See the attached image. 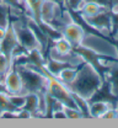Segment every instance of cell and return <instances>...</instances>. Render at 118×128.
I'll return each mask as SVG.
<instances>
[{"mask_svg":"<svg viewBox=\"0 0 118 128\" xmlns=\"http://www.w3.org/2000/svg\"><path fill=\"white\" fill-rule=\"evenodd\" d=\"M105 79L103 75L96 69V66L90 62H85L78 69L76 78L71 84L68 85L69 90L73 94L90 101L96 92L103 88Z\"/></svg>","mask_w":118,"mask_h":128,"instance_id":"obj_1","label":"cell"},{"mask_svg":"<svg viewBox=\"0 0 118 128\" xmlns=\"http://www.w3.org/2000/svg\"><path fill=\"white\" fill-rule=\"evenodd\" d=\"M10 26H11L12 31L16 36L18 46L21 48H23L26 52H31V50H34V49L43 50L36 33L31 28V26L28 25L27 20L22 21V20L17 18L15 21L10 22Z\"/></svg>","mask_w":118,"mask_h":128,"instance_id":"obj_2","label":"cell"},{"mask_svg":"<svg viewBox=\"0 0 118 128\" xmlns=\"http://www.w3.org/2000/svg\"><path fill=\"white\" fill-rule=\"evenodd\" d=\"M62 12L60 5L57 1L43 0L39 8V25H52L58 28Z\"/></svg>","mask_w":118,"mask_h":128,"instance_id":"obj_3","label":"cell"},{"mask_svg":"<svg viewBox=\"0 0 118 128\" xmlns=\"http://www.w3.org/2000/svg\"><path fill=\"white\" fill-rule=\"evenodd\" d=\"M86 25H89L91 28L96 30L102 36H110L115 30L113 24V16L108 12V10H103L100 14L92 16V17H83Z\"/></svg>","mask_w":118,"mask_h":128,"instance_id":"obj_4","label":"cell"},{"mask_svg":"<svg viewBox=\"0 0 118 128\" xmlns=\"http://www.w3.org/2000/svg\"><path fill=\"white\" fill-rule=\"evenodd\" d=\"M2 86L7 94H23L22 78L16 69L15 64L9 69V72L2 78Z\"/></svg>","mask_w":118,"mask_h":128,"instance_id":"obj_5","label":"cell"},{"mask_svg":"<svg viewBox=\"0 0 118 128\" xmlns=\"http://www.w3.org/2000/svg\"><path fill=\"white\" fill-rule=\"evenodd\" d=\"M59 31L62 33V36L73 44V47H79V46H81L85 36H86L83 26L79 25V24H76L75 21L71 22V24H68L65 26H63Z\"/></svg>","mask_w":118,"mask_h":128,"instance_id":"obj_6","label":"cell"},{"mask_svg":"<svg viewBox=\"0 0 118 128\" xmlns=\"http://www.w3.org/2000/svg\"><path fill=\"white\" fill-rule=\"evenodd\" d=\"M111 107H116L112 105L111 101L106 100H91L89 101V116L94 118H102L105 112Z\"/></svg>","mask_w":118,"mask_h":128,"instance_id":"obj_7","label":"cell"},{"mask_svg":"<svg viewBox=\"0 0 118 128\" xmlns=\"http://www.w3.org/2000/svg\"><path fill=\"white\" fill-rule=\"evenodd\" d=\"M106 9H107L106 6H103V5L96 2V1L85 0L84 5L80 9V14H81V17H92V16L100 14L101 11L106 10Z\"/></svg>","mask_w":118,"mask_h":128,"instance_id":"obj_8","label":"cell"},{"mask_svg":"<svg viewBox=\"0 0 118 128\" xmlns=\"http://www.w3.org/2000/svg\"><path fill=\"white\" fill-rule=\"evenodd\" d=\"M78 66H65V68H63L57 75H55V78L58 80H60L63 84H65V85H69V84H71L74 79L76 78V74H78Z\"/></svg>","mask_w":118,"mask_h":128,"instance_id":"obj_9","label":"cell"},{"mask_svg":"<svg viewBox=\"0 0 118 128\" xmlns=\"http://www.w3.org/2000/svg\"><path fill=\"white\" fill-rule=\"evenodd\" d=\"M38 102H39V94L27 92L26 94V104H25L23 108L27 110L33 117V114H38Z\"/></svg>","mask_w":118,"mask_h":128,"instance_id":"obj_10","label":"cell"},{"mask_svg":"<svg viewBox=\"0 0 118 128\" xmlns=\"http://www.w3.org/2000/svg\"><path fill=\"white\" fill-rule=\"evenodd\" d=\"M53 48H54L59 54H69V53L74 52L73 44H71L68 40H65L63 36H60V37H58V38L54 40Z\"/></svg>","mask_w":118,"mask_h":128,"instance_id":"obj_11","label":"cell"},{"mask_svg":"<svg viewBox=\"0 0 118 128\" xmlns=\"http://www.w3.org/2000/svg\"><path fill=\"white\" fill-rule=\"evenodd\" d=\"M9 95V101H10V105L11 107L18 111L21 108L25 107V104H26V94H7Z\"/></svg>","mask_w":118,"mask_h":128,"instance_id":"obj_12","label":"cell"},{"mask_svg":"<svg viewBox=\"0 0 118 128\" xmlns=\"http://www.w3.org/2000/svg\"><path fill=\"white\" fill-rule=\"evenodd\" d=\"M63 111L65 113V117H67V118H83V117H84L83 112L80 111L79 108H76V107L64 106V107H63Z\"/></svg>","mask_w":118,"mask_h":128,"instance_id":"obj_13","label":"cell"},{"mask_svg":"<svg viewBox=\"0 0 118 128\" xmlns=\"http://www.w3.org/2000/svg\"><path fill=\"white\" fill-rule=\"evenodd\" d=\"M85 0H65V8H69L74 11H80Z\"/></svg>","mask_w":118,"mask_h":128,"instance_id":"obj_14","label":"cell"},{"mask_svg":"<svg viewBox=\"0 0 118 128\" xmlns=\"http://www.w3.org/2000/svg\"><path fill=\"white\" fill-rule=\"evenodd\" d=\"M1 4L9 9H20L23 6V0H1Z\"/></svg>","mask_w":118,"mask_h":128,"instance_id":"obj_15","label":"cell"},{"mask_svg":"<svg viewBox=\"0 0 118 128\" xmlns=\"http://www.w3.org/2000/svg\"><path fill=\"white\" fill-rule=\"evenodd\" d=\"M102 118L105 120H111V118H118V112L116 110V107H111L107 111L105 112V114L102 116Z\"/></svg>","mask_w":118,"mask_h":128,"instance_id":"obj_16","label":"cell"},{"mask_svg":"<svg viewBox=\"0 0 118 128\" xmlns=\"http://www.w3.org/2000/svg\"><path fill=\"white\" fill-rule=\"evenodd\" d=\"M116 110H117V112H118V104L116 105Z\"/></svg>","mask_w":118,"mask_h":128,"instance_id":"obj_17","label":"cell"},{"mask_svg":"<svg viewBox=\"0 0 118 128\" xmlns=\"http://www.w3.org/2000/svg\"><path fill=\"white\" fill-rule=\"evenodd\" d=\"M0 4H1V0H0Z\"/></svg>","mask_w":118,"mask_h":128,"instance_id":"obj_18","label":"cell"}]
</instances>
